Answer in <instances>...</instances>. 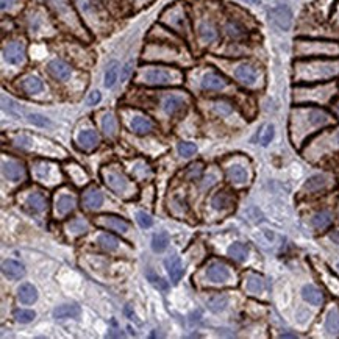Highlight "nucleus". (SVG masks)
I'll list each match as a JSON object with an SVG mask.
<instances>
[{"mask_svg": "<svg viewBox=\"0 0 339 339\" xmlns=\"http://www.w3.org/2000/svg\"><path fill=\"white\" fill-rule=\"evenodd\" d=\"M75 208V199L72 196H61L57 202V214L66 216Z\"/></svg>", "mask_w": 339, "mask_h": 339, "instance_id": "obj_25", "label": "nucleus"}, {"mask_svg": "<svg viewBox=\"0 0 339 339\" xmlns=\"http://www.w3.org/2000/svg\"><path fill=\"white\" fill-rule=\"evenodd\" d=\"M164 264H166V269H168V273L170 277V281L172 283H178L183 277V264L180 261V258L177 255H172L169 256V258L164 261Z\"/></svg>", "mask_w": 339, "mask_h": 339, "instance_id": "obj_11", "label": "nucleus"}, {"mask_svg": "<svg viewBox=\"0 0 339 339\" xmlns=\"http://www.w3.org/2000/svg\"><path fill=\"white\" fill-rule=\"evenodd\" d=\"M80 306L77 305H61L53 311V316L57 319H69V317H78L80 316Z\"/></svg>", "mask_w": 339, "mask_h": 339, "instance_id": "obj_23", "label": "nucleus"}, {"mask_svg": "<svg viewBox=\"0 0 339 339\" xmlns=\"http://www.w3.org/2000/svg\"><path fill=\"white\" fill-rule=\"evenodd\" d=\"M199 36L203 42H213L217 38V32L209 22H203L199 27Z\"/></svg>", "mask_w": 339, "mask_h": 339, "instance_id": "obj_28", "label": "nucleus"}, {"mask_svg": "<svg viewBox=\"0 0 339 339\" xmlns=\"http://www.w3.org/2000/svg\"><path fill=\"white\" fill-rule=\"evenodd\" d=\"M227 304H228V299H227L225 296H221V294H216V296L209 297V299L206 300L208 308L211 309V311H214V313H219V311H222V309L227 306Z\"/></svg>", "mask_w": 339, "mask_h": 339, "instance_id": "obj_35", "label": "nucleus"}, {"mask_svg": "<svg viewBox=\"0 0 339 339\" xmlns=\"http://www.w3.org/2000/svg\"><path fill=\"white\" fill-rule=\"evenodd\" d=\"M97 244L102 247L103 250H106V252H114V250H117V247H119V241L116 239L114 236L108 235V233H102V235H100L97 237Z\"/></svg>", "mask_w": 339, "mask_h": 339, "instance_id": "obj_29", "label": "nucleus"}, {"mask_svg": "<svg viewBox=\"0 0 339 339\" xmlns=\"http://www.w3.org/2000/svg\"><path fill=\"white\" fill-rule=\"evenodd\" d=\"M14 0H2V10H6V8H10L13 5Z\"/></svg>", "mask_w": 339, "mask_h": 339, "instance_id": "obj_53", "label": "nucleus"}, {"mask_svg": "<svg viewBox=\"0 0 339 339\" xmlns=\"http://www.w3.org/2000/svg\"><path fill=\"white\" fill-rule=\"evenodd\" d=\"M273 138V125H266L264 130L261 132V136H260V141L263 145H268Z\"/></svg>", "mask_w": 339, "mask_h": 339, "instance_id": "obj_45", "label": "nucleus"}, {"mask_svg": "<svg viewBox=\"0 0 339 339\" xmlns=\"http://www.w3.org/2000/svg\"><path fill=\"white\" fill-rule=\"evenodd\" d=\"M100 97H102V96H100L99 91H93V93H91L89 97H88V103H89V105H96V103H99V102H100Z\"/></svg>", "mask_w": 339, "mask_h": 339, "instance_id": "obj_51", "label": "nucleus"}, {"mask_svg": "<svg viewBox=\"0 0 339 339\" xmlns=\"http://www.w3.org/2000/svg\"><path fill=\"white\" fill-rule=\"evenodd\" d=\"M2 105H3V109H8V111H10L11 114H17V116H21V109L19 108H17V105L13 102V100H10V99H8L6 100V97L3 96L2 97Z\"/></svg>", "mask_w": 339, "mask_h": 339, "instance_id": "obj_47", "label": "nucleus"}, {"mask_svg": "<svg viewBox=\"0 0 339 339\" xmlns=\"http://www.w3.org/2000/svg\"><path fill=\"white\" fill-rule=\"evenodd\" d=\"M336 109H338V113H339V103H338V106H336Z\"/></svg>", "mask_w": 339, "mask_h": 339, "instance_id": "obj_57", "label": "nucleus"}, {"mask_svg": "<svg viewBox=\"0 0 339 339\" xmlns=\"http://www.w3.org/2000/svg\"><path fill=\"white\" fill-rule=\"evenodd\" d=\"M185 100L180 96H168L163 102V108L168 114H175L181 108H185Z\"/></svg>", "mask_w": 339, "mask_h": 339, "instance_id": "obj_21", "label": "nucleus"}, {"mask_svg": "<svg viewBox=\"0 0 339 339\" xmlns=\"http://www.w3.org/2000/svg\"><path fill=\"white\" fill-rule=\"evenodd\" d=\"M302 297H304L308 304L311 305H320L324 302V294L320 292L317 288L311 286V285H306L304 286V289H302Z\"/></svg>", "mask_w": 339, "mask_h": 339, "instance_id": "obj_22", "label": "nucleus"}, {"mask_svg": "<svg viewBox=\"0 0 339 339\" xmlns=\"http://www.w3.org/2000/svg\"><path fill=\"white\" fill-rule=\"evenodd\" d=\"M339 72V63H313L309 66V78H327Z\"/></svg>", "mask_w": 339, "mask_h": 339, "instance_id": "obj_5", "label": "nucleus"}, {"mask_svg": "<svg viewBox=\"0 0 339 339\" xmlns=\"http://www.w3.org/2000/svg\"><path fill=\"white\" fill-rule=\"evenodd\" d=\"M325 328L330 335L339 336V311L336 309L330 311L327 316V320H325Z\"/></svg>", "mask_w": 339, "mask_h": 339, "instance_id": "obj_32", "label": "nucleus"}, {"mask_svg": "<svg viewBox=\"0 0 339 339\" xmlns=\"http://www.w3.org/2000/svg\"><path fill=\"white\" fill-rule=\"evenodd\" d=\"M47 70H49V74L53 77V78H57L60 81H64V80H68L72 74V69L68 63H64L61 60H53L49 63V66H47Z\"/></svg>", "mask_w": 339, "mask_h": 339, "instance_id": "obj_8", "label": "nucleus"}, {"mask_svg": "<svg viewBox=\"0 0 339 339\" xmlns=\"http://www.w3.org/2000/svg\"><path fill=\"white\" fill-rule=\"evenodd\" d=\"M97 224L108 228V230H114V232L122 233V235H125L128 230H130L128 222H125L124 219L117 217V216H100L97 219Z\"/></svg>", "mask_w": 339, "mask_h": 339, "instance_id": "obj_7", "label": "nucleus"}, {"mask_svg": "<svg viewBox=\"0 0 339 339\" xmlns=\"http://www.w3.org/2000/svg\"><path fill=\"white\" fill-rule=\"evenodd\" d=\"M206 277L209 281H213V283H225L228 278H230V271H228V268L224 263L214 261L208 266Z\"/></svg>", "mask_w": 339, "mask_h": 339, "instance_id": "obj_6", "label": "nucleus"}, {"mask_svg": "<svg viewBox=\"0 0 339 339\" xmlns=\"http://www.w3.org/2000/svg\"><path fill=\"white\" fill-rule=\"evenodd\" d=\"M14 317L17 322H21V324H29L32 322V320L34 319V313L30 309H17L16 313H14Z\"/></svg>", "mask_w": 339, "mask_h": 339, "instance_id": "obj_42", "label": "nucleus"}, {"mask_svg": "<svg viewBox=\"0 0 339 339\" xmlns=\"http://www.w3.org/2000/svg\"><path fill=\"white\" fill-rule=\"evenodd\" d=\"M247 255H249V249H247V245L236 242L233 245H230V249H228V256L233 258L235 261L241 263L247 258Z\"/></svg>", "mask_w": 339, "mask_h": 339, "instance_id": "obj_30", "label": "nucleus"}, {"mask_svg": "<svg viewBox=\"0 0 339 339\" xmlns=\"http://www.w3.org/2000/svg\"><path fill=\"white\" fill-rule=\"evenodd\" d=\"M130 128L138 135H147L153 130V122L149 117L144 116H135L130 121Z\"/></svg>", "mask_w": 339, "mask_h": 339, "instance_id": "obj_16", "label": "nucleus"}, {"mask_svg": "<svg viewBox=\"0 0 339 339\" xmlns=\"http://www.w3.org/2000/svg\"><path fill=\"white\" fill-rule=\"evenodd\" d=\"M33 168H34V173H36V177H38L39 180H42L44 183L47 181V183H52V177H50V173L53 170V166L49 163H44V161H38V163H34L33 164Z\"/></svg>", "mask_w": 339, "mask_h": 339, "instance_id": "obj_24", "label": "nucleus"}, {"mask_svg": "<svg viewBox=\"0 0 339 339\" xmlns=\"http://www.w3.org/2000/svg\"><path fill=\"white\" fill-rule=\"evenodd\" d=\"M325 181H327V178L324 175H313V177L308 178L305 189L306 191H319L320 188L325 186Z\"/></svg>", "mask_w": 339, "mask_h": 339, "instance_id": "obj_39", "label": "nucleus"}, {"mask_svg": "<svg viewBox=\"0 0 339 339\" xmlns=\"http://www.w3.org/2000/svg\"><path fill=\"white\" fill-rule=\"evenodd\" d=\"M269 17L280 30L288 32L291 29V25H292V11L289 10V6H286V5L273 6L272 10L269 11Z\"/></svg>", "mask_w": 339, "mask_h": 339, "instance_id": "obj_3", "label": "nucleus"}, {"mask_svg": "<svg viewBox=\"0 0 339 339\" xmlns=\"http://www.w3.org/2000/svg\"><path fill=\"white\" fill-rule=\"evenodd\" d=\"M99 135L93 130H85V132H81L78 135V144H80V147L86 150V152H91V150H94L97 145H99Z\"/></svg>", "mask_w": 339, "mask_h": 339, "instance_id": "obj_13", "label": "nucleus"}, {"mask_svg": "<svg viewBox=\"0 0 339 339\" xmlns=\"http://www.w3.org/2000/svg\"><path fill=\"white\" fill-rule=\"evenodd\" d=\"M242 2H247V3H252V5H256V3H260V0H242Z\"/></svg>", "mask_w": 339, "mask_h": 339, "instance_id": "obj_54", "label": "nucleus"}, {"mask_svg": "<svg viewBox=\"0 0 339 339\" xmlns=\"http://www.w3.org/2000/svg\"><path fill=\"white\" fill-rule=\"evenodd\" d=\"M17 297H19L22 304L32 305L36 302V299H38V291H36V288L30 285V283H24V285H21L19 289H17Z\"/></svg>", "mask_w": 339, "mask_h": 339, "instance_id": "obj_19", "label": "nucleus"}, {"mask_svg": "<svg viewBox=\"0 0 339 339\" xmlns=\"http://www.w3.org/2000/svg\"><path fill=\"white\" fill-rule=\"evenodd\" d=\"M130 70H132V63H127L125 64V68H124V70H122V77H121V80L124 81V80H127V77L130 75Z\"/></svg>", "mask_w": 339, "mask_h": 339, "instance_id": "obj_52", "label": "nucleus"}, {"mask_svg": "<svg viewBox=\"0 0 339 339\" xmlns=\"http://www.w3.org/2000/svg\"><path fill=\"white\" fill-rule=\"evenodd\" d=\"M102 130L108 138H114L117 133V122L113 114H105L102 119Z\"/></svg>", "mask_w": 339, "mask_h": 339, "instance_id": "obj_31", "label": "nucleus"}, {"mask_svg": "<svg viewBox=\"0 0 339 339\" xmlns=\"http://www.w3.org/2000/svg\"><path fill=\"white\" fill-rule=\"evenodd\" d=\"M225 32H227V34L230 36V38H233V39H239V38H242V36L245 34V32H244L242 27H241L239 24H236V22H228V24L225 25Z\"/></svg>", "mask_w": 339, "mask_h": 339, "instance_id": "obj_40", "label": "nucleus"}, {"mask_svg": "<svg viewBox=\"0 0 339 339\" xmlns=\"http://www.w3.org/2000/svg\"><path fill=\"white\" fill-rule=\"evenodd\" d=\"M169 244V235L168 233H157L153 236V239H152V249L155 252H164L166 250V247Z\"/></svg>", "mask_w": 339, "mask_h": 339, "instance_id": "obj_36", "label": "nucleus"}, {"mask_svg": "<svg viewBox=\"0 0 339 339\" xmlns=\"http://www.w3.org/2000/svg\"><path fill=\"white\" fill-rule=\"evenodd\" d=\"M103 203V194L100 192L97 188H93L85 192L83 196V205L88 208V209H97L100 208Z\"/></svg>", "mask_w": 339, "mask_h": 339, "instance_id": "obj_18", "label": "nucleus"}, {"mask_svg": "<svg viewBox=\"0 0 339 339\" xmlns=\"http://www.w3.org/2000/svg\"><path fill=\"white\" fill-rule=\"evenodd\" d=\"M247 289L250 292H261L264 289V281L258 275L247 277Z\"/></svg>", "mask_w": 339, "mask_h": 339, "instance_id": "obj_41", "label": "nucleus"}, {"mask_svg": "<svg viewBox=\"0 0 339 339\" xmlns=\"http://www.w3.org/2000/svg\"><path fill=\"white\" fill-rule=\"evenodd\" d=\"M88 228H89V225L83 221V219H80V217L74 219V221H70V222L68 224V230L72 232V233H75V235L86 233Z\"/></svg>", "mask_w": 339, "mask_h": 339, "instance_id": "obj_38", "label": "nucleus"}, {"mask_svg": "<svg viewBox=\"0 0 339 339\" xmlns=\"http://www.w3.org/2000/svg\"><path fill=\"white\" fill-rule=\"evenodd\" d=\"M29 121L33 124V125H38V127H50V121L47 117H44L41 114H30L29 116Z\"/></svg>", "mask_w": 339, "mask_h": 339, "instance_id": "obj_46", "label": "nucleus"}, {"mask_svg": "<svg viewBox=\"0 0 339 339\" xmlns=\"http://www.w3.org/2000/svg\"><path fill=\"white\" fill-rule=\"evenodd\" d=\"M235 77L247 86L255 85L256 78H258L256 70L250 66V64H241V66H237L235 70Z\"/></svg>", "mask_w": 339, "mask_h": 339, "instance_id": "obj_10", "label": "nucleus"}, {"mask_svg": "<svg viewBox=\"0 0 339 339\" xmlns=\"http://www.w3.org/2000/svg\"><path fill=\"white\" fill-rule=\"evenodd\" d=\"M202 172H203V164H202V163H194V164H191V166L188 168L186 178L196 180V178H199L202 175Z\"/></svg>", "mask_w": 339, "mask_h": 339, "instance_id": "obj_43", "label": "nucleus"}, {"mask_svg": "<svg viewBox=\"0 0 339 339\" xmlns=\"http://www.w3.org/2000/svg\"><path fill=\"white\" fill-rule=\"evenodd\" d=\"M227 175L228 178H230V181L236 183V185H242V183L247 181V172L242 166H232V168H228L227 170Z\"/></svg>", "mask_w": 339, "mask_h": 339, "instance_id": "obj_27", "label": "nucleus"}, {"mask_svg": "<svg viewBox=\"0 0 339 339\" xmlns=\"http://www.w3.org/2000/svg\"><path fill=\"white\" fill-rule=\"evenodd\" d=\"M147 278L153 283L155 286H160V288H163V289H166V288H168V286L163 283V278H160L158 275H155L153 271H149V272H147Z\"/></svg>", "mask_w": 339, "mask_h": 339, "instance_id": "obj_49", "label": "nucleus"}, {"mask_svg": "<svg viewBox=\"0 0 339 339\" xmlns=\"http://www.w3.org/2000/svg\"><path fill=\"white\" fill-rule=\"evenodd\" d=\"M119 77V64L116 61H113L109 64V68L106 69V74H105V86L106 88H113L117 81Z\"/></svg>", "mask_w": 339, "mask_h": 339, "instance_id": "obj_37", "label": "nucleus"}, {"mask_svg": "<svg viewBox=\"0 0 339 339\" xmlns=\"http://www.w3.org/2000/svg\"><path fill=\"white\" fill-rule=\"evenodd\" d=\"M136 219H138V224H139L142 228H149V227H152V224H153L152 217H150L149 214L142 213V211L136 214Z\"/></svg>", "mask_w": 339, "mask_h": 339, "instance_id": "obj_48", "label": "nucleus"}, {"mask_svg": "<svg viewBox=\"0 0 339 339\" xmlns=\"http://www.w3.org/2000/svg\"><path fill=\"white\" fill-rule=\"evenodd\" d=\"M102 178L105 181V185L119 196L125 194V192H128V189H130V181H128V178L119 169L105 168L102 170Z\"/></svg>", "mask_w": 339, "mask_h": 339, "instance_id": "obj_2", "label": "nucleus"}, {"mask_svg": "<svg viewBox=\"0 0 339 339\" xmlns=\"http://www.w3.org/2000/svg\"><path fill=\"white\" fill-rule=\"evenodd\" d=\"M232 203H233V199L230 197V194H227V192H217L211 200V205L216 209L228 208V206H232Z\"/></svg>", "mask_w": 339, "mask_h": 339, "instance_id": "obj_34", "label": "nucleus"}, {"mask_svg": "<svg viewBox=\"0 0 339 339\" xmlns=\"http://www.w3.org/2000/svg\"><path fill=\"white\" fill-rule=\"evenodd\" d=\"M227 86V81L217 74H213V72H209V74H205L203 78H202V88L208 89V91H219V89H224Z\"/></svg>", "mask_w": 339, "mask_h": 339, "instance_id": "obj_17", "label": "nucleus"}, {"mask_svg": "<svg viewBox=\"0 0 339 339\" xmlns=\"http://www.w3.org/2000/svg\"><path fill=\"white\" fill-rule=\"evenodd\" d=\"M196 152H197L196 144H192V142H180L178 144V153L181 155V157H192Z\"/></svg>", "mask_w": 339, "mask_h": 339, "instance_id": "obj_44", "label": "nucleus"}, {"mask_svg": "<svg viewBox=\"0 0 339 339\" xmlns=\"http://www.w3.org/2000/svg\"><path fill=\"white\" fill-rule=\"evenodd\" d=\"M332 221H333V217L328 211H320L313 217V221L311 222H313V227L316 228V230H325L327 227H330Z\"/></svg>", "mask_w": 339, "mask_h": 339, "instance_id": "obj_33", "label": "nucleus"}, {"mask_svg": "<svg viewBox=\"0 0 339 339\" xmlns=\"http://www.w3.org/2000/svg\"><path fill=\"white\" fill-rule=\"evenodd\" d=\"M281 338H296L294 335H283Z\"/></svg>", "mask_w": 339, "mask_h": 339, "instance_id": "obj_55", "label": "nucleus"}, {"mask_svg": "<svg viewBox=\"0 0 339 339\" xmlns=\"http://www.w3.org/2000/svg\"><path fill=\"white\" fill-rule=\"evenodd\" d=\"M66 170L69 173V177L75 181V185L81 186V185H85V183L88 181V175L83 172V169H81L80 166H77V164H68Z\"/></svg>", "mask_w": 339, "mask_h": 339, "instance_id": "obj_26", "label": "nucleus"}, {"mask_svg": "<svg viewBox=\"0 0 339 339\" xmlns=\"http://www.w3.org/2000/svg\"><path fill=\"white\" fill-rule=\"evenodd\" d=\"M214 109L217 113H221V114H228L232 111V106L228 105V103H225V102H217L216 105H214Z\"/></svg>", "mask_w": 339, "mask_h": 339, "instance_id": "obj_50", "label": "nucleus"}, {"mask_svg": "<svg viewBox=\"0 0 339 339\" xmlns=\"http://www.w3.org/2000/svg\"><path fill=\"white\" fill-rule=\"evenodd\" d=\"M3 57L10 64H22L25 61V47L19 41H13L5 45Z\"/></svg>", "mask_w": 339, "mask_h": 339, "instance_id": "obj_4", "label": "nucleus"}, {"mask_svg": "<svg viewBox=\"0 0 339 339\" xmlns=\"http://www.w3.org/2000/svg\"><path fill=\"white\" fill-rule=\"evenodd\" d=\"M169 14V19L168 17H164V21H166L170 27L173 29H177L180 33L186 34L188 33V25H186V19H185V14L178 10H172L168 13Z\"/></svg>", "mask_w": 339, "mask_h": 339, "instance_id": "obj_15", "label": "nucleus"}, {"mask_svg": "<svg viewBox=\"0 0 339 339\" xmlns=\"http://www.w3.org/2000/svg\"><path fill=\"white\" fill-rule=\"evenodd\" d=\"M2 272L6 278H11V280H19L24 277L25 269L21 263H17L14 260H6L2 264Z\"/></svg>", "mask_w": 339, "mask_h": 339, "instance_id": "obj_12", "label": "nucleus"}, {"mask_svg": "<svg viewBox=\"0 0 339 339\" xmlns=\"http://www.w3.org/2000/svg\"><path fill=\"white\" fill-rule=\"evenodd\" d=\"M139 80L145 85H170L178 83L181 80V75L178 70H170L164 68H147L141 70Z\"/></svg>", "mask_w": 339, "mask_h": 339, "instance_id": "obj_1", "label": "nucleus"}, {"mask_svg": "<svg viewBox=\"0 0 339 339\" xmlns=\"http://www.w3.org/2000/svg\"><path fill=\"white\" fill-rule=\"evenodd\" d=\"M2 172H3V177L10 181H19L25 177V169L22 168V164L16 161H3Z\"/></svg>", "mask_w": 339, "mask_h": 339, "instance_id": "obj_9", "label": "nucleus"}, {"mask_svg": "<svg viewBox=\"0 0 339 339\" xmlns=\"http://www.w3.org/2000/svg\"><path fill=\"white\" fill-rule=\"evenodd\" d=\"M25 205L29 206L33 213H42L45 209V206H47V199L44 197L42 192L33 191L32 194L29 196V199H27Z\"/></svg>", "mask_w": 339, "mask_h": 339, "instance_id": "obj_14", "label": "nucleus"}, {"mask_svg": "<svg viewBox=\"0 0 339 339\" xmlns=\"http://www.w3.org/2000/svg\"><path fill=\"white\" fill-rule=\"evenodd\" d=\"M21 89L27 94H38L44 89V83L41 78L34 77V75H29L21 81Z\"/></svg>", "mask_w": 339, "mask_h": 339, "instance_id": "obj_20", "label": "nucleus"}, {"mask_svg": "<svg viewBox=\"0 0 339 339\" xmlns=\"http://www.w3.org/2000/svg\"><path fill=\"white\" fill-rule=\"evenodd\" d=\"M336 139H338V142H339V132H338V135H336Z\"/></svg>", "mask_w": 339, "mask_h": 339, "instance_id": "obj_56", "label": "nucleus"}, {"mask_svg": "<svg viewBox=\"0 0 339 339\" xmlns=\"http://www.w3.org/2000/svg\"><path fill=\"white\" fill-rule=\"evenodd\" d=\"M338 268H339V264H338Z\"/></svg>", "mask_w": 339, "mask_h": 339, "instance_id": "obj_58", "label": "nucleus"}]
</instances>
